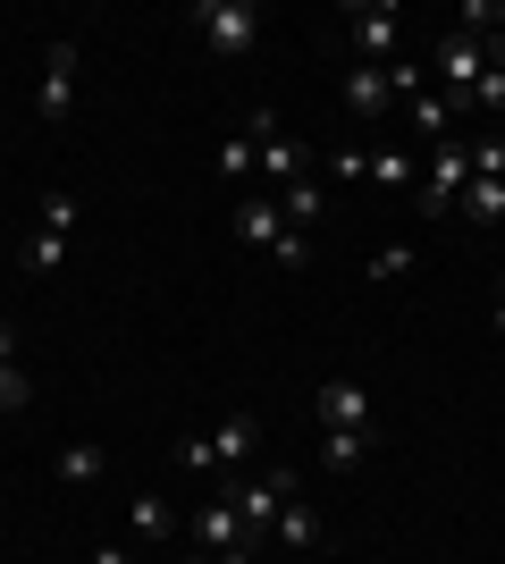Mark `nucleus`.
<instances>
[{"label":"nucleus","mask_w":505,"mask_h":564,"mask_svg":"<svg viewBox=\"0 0 505 564\" xmlns=\"http://www.w3.org/2000/svg\"><path fill=\"white\" fill-rule=\"evenodd\" d=\"M186 25H194V43L219 51V59H244V51L262 43V9L253 0H194Z\"/></svg>","instance_id":"nucleus-1"},{"label":"nucleus","mask_w":505,"mask_h":564,"mask_svg":"<svg viewBox=\"0 0 505 564\" xmlns=\"http://www.w3.org/2000/svg\"><path fill=\"white\" fill-rule=\"evenodd\" d=\"M228 228H237L244 245H262V253L278 261V270H304V261H312V245H304V236L287 228V212H278L270 194H244V203H237V219H228Z\"/></svg>","instance_id":"nucleus-2"},{"label":"nucleus","mask_w":505,"mask_h":564,"mask_svg":"<svg viewBox=\"0 0 505 564\" xmlns=\"http://www.w3.org/2000/svg\"><path fill=\"white\" fill-rule=\"evenodd\" d=\"M463 186H472V143H463V135L430 143V152H421V212L447 219L463 203Z\"/></svg>","instance_id":"nucleus-3"},{"label":"nucleus","mask_w":505,"mask_h":564,"mask_svg":"<svg viewBox=\"0 0 505 564\" xmlns=\"http://www.w3.org/2000/svg\"><path fill=\"white\" fill-rule=\"evenodd\" d=\"M396 34H405V18H396L387 0H371V9H345V43H354L362 68H396Z\"/></svg>","instance_id":"nucleus-4"},{"label":"nucleus","mask_w":505,"mask_h":564,"mask_svg":"<svg viewBox=\"0 0 505 564\" xmlns=\"http://www.w3.org/2000/svg\"><path fill=\"white\" fill-rule=\"evenodd\" d=\"M438 76H447L455 110H472V94H481V76H488V43H472L463 25H447V34H438Z\"/></svg>","instance_id":"nucleus-5"},{"label":"nucleus","mask_w":505,"mask_h":564,"mask_svg":"<svg viewBox=\"0 0 505 564\" xmlns=\"http://www.w3.org/2000/svg\"><path fill=\"white\" fill-rule=\"evenodd\" d=\"M228 497H237L244 531L262 540L270 522H278V506H287V497H295V471H262V480H228Z\"/></svg>","instance_id":"nucleus-6"},{"label":"nucleus","mask_w":505,"mask_h":564,"mask_svg":"<svg viewBox=\"0 0 505 564\" xmlns=\"http://www.w3.org/2000/svg\"><path fill=\"white\" fill-rule=\"evenodd\" d=\"M76 59H85V51H76V34H59V43H51V59H43V94H34V110H43L51 127L76 110Z\"/></svg>","instance_id":"nucleus-7"},{"label":"nucleus","mask_w":505,"mask_h":564,"mask_svg":"<svg viewBox=\"0 0 505 564\" xmlns=\"http://www.w3.org/2000/svg\"><path fill=\"white\" fill-rule=\"evenodd\" d=\"M320 430H371V388L362 379H320Z\"/></svg>","instance_id":"nucleus-8"},{"label":"nucleus","mask_w":505,"mask_h":564,"mask_svg":"<svg viewBox=\"0 0 505 564\" xmlns=\"http://www.w3.org/2000/svg\"><path fill=\"white\" fill-rule=\"evenodd\" d=\"M253 169H262V177H278V186H295V177H312V152H304V143L278 127V135L253 143Z\"/></svg>","instance_id":"nucleus-9"},{"label":"nucleus","mask_w":505,"mask_h":564,"mask_svg":"<svg viewBox=\"0 0 505 564\" xmlns=\"http://www.w3.org/2000/svg\"><path fill=\"white\" fill-rule=\"evenodd\" d=\"M253 438H262V422H253V413H228V422L211 430V471H237L244 455H253Z\"/></svg>","instance_id":"nucleus-10"},{"label":"nucleus","mask_w":505,"mask_h":564,"mask_svg":"<svg viewBox=\"0 0 505 564\" xmlns=\"http://www.w3.org/2000/svg\"><path fill=\"white\" fill-rule=\"evenodd\" d=\"M387 101H396V94H387V68H362V59H354V68H345V110H354V118H380Z\"/></svg>","instance_id":"nucleus-11"},{"label":"nucleus","mask_w":505,"mask_h":564,"mask_svg":"<svg viewBox=\"0 0 505 564\" xmlns=\"http://www.w3.org/2000/svg\"><path fill=\"white\" fill-rule=\"evenodd\" d=\"M371 186H380V194H405V186H421V161L387 143V152H371Z\"/></svg>","instance_id":"nucleus-12"},{"label":"nucleus","mask_w":505,"mask_h":564,"mask_svg":"<svg viewBox=\"0 0 505 564\" xmlns=\"http://www.w3.org/2000/svg\"><path fill=\"white\" fill-rule=\"evenodd\" d=\"M270 531H278V547H320V514H312V506H304V497H287Z\"/></svg>","instance_id":"nucleus-13"},{"label":"nucleus","mask_w":505,"mask_h":564,"mask_svg":"<svg viewBox=\"0 0 505 564\" xmlns=\"http://www.w3.org/2000/svg\"><path fill=\"white\" fill-rule=\"evenodd\" d=\"M455 212H463V219H481V228H488V219H505V177H472Z\"/></svg>","instance_id":"nucleus-14"},{"label":"nucleus","mask_w":505,"mask_h":564,"mask_svg":"<svg viewBox=\"0 0 505 564\" xmlns=\"http://www.w3.org/2000/svg\"><path fill=\"white\" fill-rule=\"evenodd\" d=\"M59 480H68V489H94V480H101V447H94V438L59 447Z\"/></svg>","instance_id":"nucleus-15"},{"label":"nucleus","mask_w":505,"mask_h":564,"mask_svg":"<svg viewBox=\"0 0 505 564\" xmlns=\"http://www.w3.org/2000/svg\"><path fill=\"white\" fill-rule=\"evenodd\" d=\"M278 212H287V228H312L320 219V177H295V186L278 194Z\"/></svg>","instance_id":"nucleus-16"},{"label":"nucleus","mask_w":505,"mask_h":564,"mask_svg":"<svg viewBox=\"0 0 505 564\" xmlns=\"http://www.w3.org/2000/svg\"><path fill=\"white\" fill-rule=\"evenodd\" d=\"M320 455H329V471H354L362 455H371V430H329V438H320Z\"/></svg>","instance_id":"nucleus-17"},{"label":"nucleus","mask_w":505,"mask_h":564,"mask_svg":"<svg viewBox=\"0 0 505 564\" xmlns=\"http://www.w3.org/2000/svg\"><path fill=\"white\" fill-rule=\"evenodd\" d=\"M127 531H135V540H168V506H161V497H135V506H127Z\"/></svg>","instance_id":"nucleus-18"},{"label":"nucleus","mask_w":505,"mask_h":564,"mask_svg":"<svg viewBox=\"0 0 505 564\" xmlns=\"http://www.w3.org/2000/svg\"><path fill=\"white\" fill-rule=\"evenodd\" d=\"M447 118H455V110H447V94H413V127H421L430 143H447V135H455Z\"/></svg>","instance_id":"nucleus-19"},{"label":"nucleus","mask_w":505,"mask_h":564,"mask_svg":"<svg viewBox=\"0 0 505 564\" xmlns=\"http://www.w3.org/2000/svg\"><path fill=\"white\" fill-rule=\"evenodd\" d=\"M211 169H219V177H253V135H228L211 152Z\"/></svg>","instance_id":"nucleus-20"},{"label":"nucleus","mask_w":505,"mask_h":564,"mask_svg":"<svg viewBox=\"0 0 505 564\" xmlns=\"http://www.w3.org/2000/svg\"><path fill=\"white\" fill-rule=\"evenodd\" d=\"M329 177H345V186H371V152H362V143L329 152Z\"/></svg>","instance_id":"nucleus-21"},{"label":"nucleus","mask_w":505,"mask_h":564,"mask_svg":"<svg viewBox=\"0 0 505 564\" xmlns=\"http://www.w3.org/2000/svg\"><path fill=\"white\" fill-rule=\"evenodd\" d=\"M413 245H380V253H371V279H413Z\"/></svg>","instance_id":"nucleus-22"},{"label":"nucleus","mask_w":505,"mask_h":564,"mask_svg":"<svg viewBox=\"0 0 505 564\" xmlns=\"http://www.w3.org/2000/svg\"><path fill=\"white\" fill-rule=\"evenodd\" d=\"M43 228H51V236H68V228H76V194H68V186H51V194H43Z\"/></svg>","instance_id":"nucleus-23"},{"label":"nucleus","mask_w":505,"mask_h":564,"mask_svg":"<svg viewBox=\"0 0 505 564\" xmlns=\"http://www.w3.org/2000/svg\"><path fill=\"white\" fill-rule=\"evenodd\" d=\"M59 261H68V236H34V245H25V270H59Z\"/></svg>","instance_id":"nucleus-24"},{"label":"nucleus","mask_w":505,"mask_h":564,"mask_svg":"<svg viewBox=\"0 0 505 564\" xmlns=\"http://www.w3.org/2000/svg\"><path fill=\"white\" fill-rule=\"evenodd\" d=\"M25 404H34V379L9 362V371H0V413H25Z\"/></svg>","instance_id":"nucleus-25"},{"label":"nucleus","mask_w":505,"mask_h":564,"mask_svg":"<svg viewBox=\"0 0 505 564\" xmlns=\"http://www.w3.org/2000/svg\"><path fill=\"white\" fill-rule=\"evenodd\" d=\"M472 110H497V118H505V68H488V76H481V94H472Z\"/></svg>","instance_id":"nucleus-26"},{"label":"nucleus","mask_w":505,"mask_h":564,"mask_svg":"<svg viewBox=\"0 0 505 564\" xmlns=\"http://www.w3.org/2000/svg\"><path fill=\"white\" fill-rule=\"evenodd\" d=\"M9 362H18V329H9V321H0V371H9Z\"/></svg>","instance_id":"nucleus-27"},{"label":"nucleus","mask_w":505,"mask_h":564,"mask_svg":"<svg viewBox=\"0 0 505 564\" xmlns=\"http://www.w3.org/2000/svg\"><path fill=\"white\" fill-rule=\"evenodd\" d=\"M94 564H135V556H127V547L110 540V547H94Z\"/></svg>","instance_id":"nucleus-28"},{"label":"nucleus","mask_w":505,"mask_h":564,"mask_svg":"<svg viewBox=\"0 0 505 564\" xmlns=\"http://www.w3.org/2000/svg\"><path fill=\"white\" fill-rule=\"evenodd\" d=\"M497 329H505V295H497Z\"/></svg>","instance_id":"nucleus-29"},{"label":"nucleus","mask_w":505,"mask_h":564,"mask_svg":"<svg viewBox=\"0 0 505 564\" xmlns=\"http://www.w3.org/2000/svg\"><path fill=\"white\" fill-rule=\"evenodd\" d=\"M497 143H505V118H497Z\"/></svg>","instance_id":"nucleus-30"}]
</instances>
